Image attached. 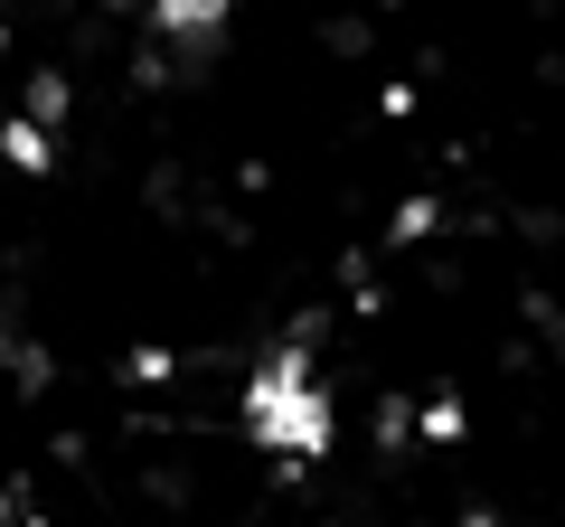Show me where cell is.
Masks as SVG:
<instances>
[{
    "label": "cell",
    "instance_id": "1",
    "mask_svg": "<svg viewBox=\"0 0 565 527\" xmlns=\"http://www.w3.org/2000/svg\"><path fill=\"white\" fill-rule=\"evenodd\" d=\"M330 396L321 377H311V358H264L255 377H245V433H255L264 452H292V462H321L330 452Z\"/></svg>",
    "mask_w": 565,
    "mask_h": 527
},
{
    "label": "cell",
    "instance_id": "2",
    "mask_svg": "<svg viewBox=\"0 0 565 527\" xmlns=\"http://www.w3.org/2000/svg\"><path fill=\"white\" fill-rule=\"evenodd\" d=\"M0 161H10V170H29V180H47V170H57V142H47V132H39L29 114H10V122H0Z\"/></svg>",
    "mask_w": 565,
    "mask_h": 527
},
{
    "label": "cell",
    "instance_id": "3",
    "mask_svg": "<svg viewBox=\"0 0 565 527\" xmlns=\"http://www.w3.org/2000/svg\"><path fill=\"white\" fill-rule=\"evenodd\" d=\"M151 20H161L170 39H217V29H226V0H151Z\"/></svg>",
    "mask_w": 565,
    "mask_h": 527
},
{
    "label": "cell",
    "instance_id": "4",
    "mask_svg": "<svg viewBox=\"0 0 565 527\" xmlns=\"http://www.w3.org/2000/svg\"><path fill=\"white\" fill-rule=\"evenodd\" d=\"M66 114V85L57 76H39V85H29V122H39V132H47V122H57Z\"/></svg>",
    "mask_w": 565,
    "mask_h": 527
}]
</instances>
